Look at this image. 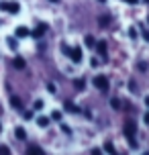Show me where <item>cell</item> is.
Instances as JSON below:
<instances>
[{
	"label": "cell",
	"instance_id": "cell-1",
	"mask_svg": "<svg viewBox=\"0 0 149 155\" xmlns=\"http://www.w3.org/2000/svg\"><path fill=\"white\" fill-rule=\"evenodd\" d=\"M135 129H137V127H135V120H131V118H129V120H125V137H127V141H129V145L137 149V141H135Z\"/></svg>",
	"mask_w": 149,
	"mask_h": 155
},
{
	"label": "cell",
	"instance_id": "cell-13",
	"mask_svg": "<svg viewBox=\"0 0 149 155\" xmlns=\"http://www.w3.org/2000/svg\"><path fill=\"white\" fill-rule=\"evenodd\" d=\"M84 43H86V47H94L96 45V39L92 37V35H86V37H84Z\"/></svg>",
	"mask_w": 149,
	"mask_h": 155
},
{
	"label": "cell",
	"instance_id": "cell-10",
	"mask_svg": "<svg viewBox=\"0 0 149 155\" xmlns=\"http://www.w3.org/2000/svg\"><path fill=\"white\" fill-rule=\"evenodd\" d=\"M27 153H29V155H43L45 151H43L41 147H29V149H27Z\"/></svg>",
	"mask_w": 149,
	"mask_h": 155
},
{
	"label": "cell",
	"instance_id": "cell-35",
	"mask_svg": "<svg viewBox=\"0 0 149 155\" xmlns=\"http://www.w3.org/2000/svg\"><path fill=\"white\" fill-rule=\"evenodd\" d=\"M147 21H149V18H147Z\"/></svg>",
	"mask_w": 149,
	"mask_h": 155
},
{
	"label": "cell",
	"instance_id": "cell-19",
	"mask_svg": "<svg viewBox=\"0 0 149 155\" xmlns=\"http://www.w3.org/2000/svg\"><path fill=\"white\" fill-rule=\"evenodd\" d=\"M51 118H53V120H61V112H59V110H53Z\"/></svg>",
	"mask_w": 149,
	"mask_h": 155
},
{
	"label": "cell",
	"instance_id": "cell-5",
	"mask_svg": "<svg viewBox=\"0 0 149 155\" xmlns=\"http://www.w3.org/2000/svg\"><path fill=\"white\" fill-rule=\"evenodd\" d=\"M45 31H47V25H37L35 31H31L29 35H33L35 39H39V37H43V33H45Z\"/></svg>",
	"mask_w": 149,
	"mask_h": 155
},
{
	"label": "cell",
	"instance_id": "cell-16",
	"mask_svg": "<svg viewBox=\"0 0 149 155\" xmlns=\"http://www.w3.org/2000/svg\"><path fill=\"white\" fill-rule=\"evenodd\" d=\"M110 106H112V108H114V110H118V108H121V106H123V102L118 100V98H112V100H110Z\"/></svg>",
	"mask_w": 149,
	"mask_h": 155
},
{
	"label": "cell",
	"instance_id": "cell-9",
	"mask_svg": "<svg viewBox=\"0 0 149 155\" xmlns=\"http://www.w3.org/2000/svg\"><path fill=\"white\" fill-rule=\"evenodd\" d=\"M10 104H12L15 108H23V100H21L18 96H10Z\"/></svg>",
	"mask_w": 149,
	"mask_h": 155
},
{
	"label": "cell",
	"instance_id": "cell-29",
	"mask_svg": "<svg viewBox=\"0 0 149 155\" xmlns=\"http://www.w3.org/2000/svg\"><path fill=\"white\" fill-rule=\"evenodd\" d=\"M143 120H145V124H149V112H145V118Z\"/></svg>",
	"mask_w": 149,
	"mask_h": 155
},
{
	"label": "cell",
	"instance_id": "cell-15",
	"mask_svg": "<svg viewBox=\"0 0 149 155\" xmlns=\"http://www.w3.org/2000/svg\"><path fill=\"white\" fill-rule=\"evenodd\" d=\"M37 124H39V127H47L49 118H47V116H37Z\"/></svg>",
	"mask_w": 149,
	"mask_h": 155
},
{
	"label": "cell",
	"instance_id": "cell-17",
	"mask_svg": "<svg viewBox=\"0 0 149 155\" xmlns=\"http://www.w3.org/2000/svg\"><path fill=\"white\" fill-rule=\"evenodd\" d=\"M98 23H100L102 27H106V25L110 23V16H100V18H98Z\"/></svg>",
	"mask_w": 149,
	"mask_h": 155
},
{
	"label": "cell",
	"instance_id": "cell-30",
	"mask_svg": "<svg viewBox=\"0 0 149 155\" xmlns=\"http://www.w3.org/2000/svg\"><path fill=\"white\" fill-rule=\"evenodd\" d=\"M125 2H129V4H137L139 0H125Z\"/></svg>",
	"mask_w": 149,
	"mask_h": 155
},
{
	"label": "cell",
	"instance_id": "cell-11",
	"mask_svg": "<svg viewBox=\"0 0 149 155\" xmlns=\"http://www.w3.org/2000/svg\"><path fill=\"white\" fill-rule=\"evenodd\" d=\"M12 65H15L16 70H23V68H25V59H23V57H15Z\"/></svg>",
	"mask_w": 149,
	"mask_h": 155
},
{
	"label": "cell",
	"instance_id": "cell-28",
	"mask_svg": "<svg viewBox=\"0 0 149 155\" xmlns=\"http://www.w3.org/2000/svg\"><path fill=\"white\" fill-rule=\"evenodd\" d=\"M143 39H145V41H149V31H145V29H143Z\"/></svg>",
	"mask_w": 149,
	"mask_h": 155
},
{
	"label": "cell",
	"instance_id": "cell-34",
	"mask_svg": "<svg viewBox=\"0 0 149 155\" xmlns=\"http://www.w3.org/2000/svg\"><path fill=\"white\" fill-rule=\"evenodd\" d=\"M143 2H147V4H149V0H143Z\"/></svg>",
	"mask_w": 149,
	"mask_h": 155
},
{
	"label": "cell",
	"instance_id": "cell-33",
	"mask_svg": "<svg viewBox=\"0 0 149 155\" xmlns=\"http://www.w3.org/2000/svg\"><path fill=\"white\" fill-rule=\"evenodd\" d=\"M0 133H2V124H0Z\"/></svg>",
	"mask_w": 149,
	"mask_h": 155
},
{
	"label": "cell",
	"instance_id": "cell-21",
	"mask_svg": "<svg viewBox=\"0 0 149 155\" xmlns=\"http://www.w3.org/2000/svg\"><path fill=\"white\" fill-rule=\"evenodd\" d=\"M43 108V100H35V110H41Z\"/></svg>",
	"mask_w": 149,
	"mask_h": 155
},
{
	"label": "cell",
	"instance_id": "cell-12",
	"mask_svg": "<svg viewBox=\"0 0 149 155\" xmlns=\"http://www.w3.org/2000/svg\"><path fill=\"white\" fill-rule=\"evenodd\" d=\"M15 137H16V139H21V141H25V139H27V133H25V129H21V127H18V129L15 131Z\"/></svg>",
	"mask_w": 149,
	"mask_h": 155
},
{
	"label": "cell",
	"instance_id": "cell-32",
	"mask_svg": "<svg viewBox=\"0 0 149 155\" xmlns=\"http://www.w3.org/2000/svg\"><path fill=\"white\" fill-rule=\"evenodd\" d=\"M49 2H59V0H49Z\"/></svg>",
	"mask_w": 149,
	"mask_h": 155
},
{
	"label": "cell",
	"instance_id": "cell-8",
	"mask_svg": "<svg viewBox=\"0 0 149 155\" xmlns=\"http://www.w3.org/2000/svg\"><path fill=\"white\" fill-rule=\"evenodd\" d=\"M27 35H29V29H27V27H16V31H15V37L23 39V37H27Z\"/></svg>",
	"mask_w": 149,
	"mask_h": 155
},
{
	"label": "cell",
	"instance_id": "cell-6",
	"mask_svg": "<svg viewBox=\"0 0 149 155\" xmlns=\"http://www.w3.org/2000/svg\"><path fill=\"white\" fill-rule=\"evenodd\" d=\"M63 106H65V110H68V112H71V114H78V112H80V108L74 104V102H70V100H65V104H63Z\"/></svg>",
	"mask_w": 149,
	"mask_h": 155
},
{
	"label": "cell",
	"instance_id": "cell-22",
	"mask_svg": "<svg viewBox=\"0 0 149 155\" xmlns=\"http://www.w3.org/2000/svg\"><path fill=\"white\" fill-rule=\"evenodd\" d=\"M8 45H10V49H16V39H8Z\"/></svg>",
	"mask_w": 149,
	"mask_h": 155
},
{
	"label": "cell",
	"instance_id": "cell-23",
	"mask_svg": "<svg viewBox=\"0 0 149 155\" xmlns=\"http://www.w3.org/2000/svg\"><path fill=\"white\" fill-rule=\"evenodd\" d=\"M61 131L65 133V135H70V133H71V129H70V127H68V124H61Z\"/></svg>",
	"mask_w": 149,
	"mask_h": 155
},
{
	"label": "cell",
	"instance_id": "cell-7",
	"mask_svg": "<svg viewBox=\"0 0 149 155\" xmlns=\"http://www.w3.org/2000/svg\"><path fill=\"white\" fill-rule=\"evenodd\" d=\"M94 47H96V51L102 55V59H106V43H104V41H100V43H96Z\"/></svg>",
	"mask_w": 149,
	"mask_h": 155
},
{
	"label": "cell",
	"instance_id": "cell-25",
	"mask_svg": "<svg viewBox=\"0 0 149 155\" xmlns=\"http://www.w3.org/2000/svg\"><path fill=\"white\" fill-rule=\"evenodd\" d=\"M129 37L135 39V37H137V31H135V29H129Z\"/></svg>",
	"mask_w": 149,
	"mask_h": 155
},
{
	"label": "cell",
	"instance_id": "cell-4",
	"mask_svg": "<svg viewBox=\"0 0 149 155\" xmlns=\"http://www.w3.org/2000/svg\"><path fill=\"white\" fill-rule=\"evenodd\" d=\"M70 55H71V61H74V63H80V61H82V49H80V47L70 49Z\"/></svg>",
	"mask_w": 149,
	"mask_h": 155
},
{
	"label": "cell",
	"instance_id": "cell-26",
	"mask_svg": "<svg viewBox=\"0 0 149 155\" xmlns=\"http://www.w3.org/2000/svg\"><path fill=\"white\" fill-rule=\"evenodd\" d=\"M25 118H27V120H29V118H33V112H31V110H25Z\"/></svg>",
	"mask_w": 149,
	"mask_h": 155
},
{
	"label": "cell",
	"instance_id": "cell-27",
	"mask_svg": "<svg viewBox=\"0 0 149 155\" xmlns=\"http://www.w3.org/2000/svg\"><path fill=\"white\" fill-rule=\"evenodd\" d=\"M47 90H49V92H53V94H55V90H57V88H55L53 84H49V86H47Z\"/></svg>",
	"mask_w": 149,
	"mask_h": 155
},
{
	"label": "cell",
	"instance_id": "cell-20",
	"mask_svg": "<svg viewBox=\"0 0 149 155\" xmlns=\"http://www.w3.org/2000/svg\"><path fill=\"white\" fill-rule=\"evenodd\" d=\"M6 153H10V149L4 147V145H0V155H6Z\"/></svg>",
	"mask_w": 149,
	"mask_h": 155
},
{
	"label": "cell",
	"instance_id": "cell-24",
	"mask_svg": "<svg viewBox=\"0 0 149 155\" xmlns=\"http://www.w3.org/2000/svg\"><path fill=\"white\" fill-rule=\"evenodd\" d=\"M90 65H92V68H98L100 63H98V59H96V57H94V59H90Z\"/></svg>",
	"mask_w": 149,
	"mask_h": 155
},
{
	"label": "cell",
	"instance_id": "cell-2",
	"mask_svg": "<svg viewBox=\"0 0 149 155\" xmlns=\"http://www.w3.org/2000/svg\"><path fill=\"white\" fill-rule=\"evenodd\" d=\"M0 10L2 12H10V15H16L21 10V6L16 2H0Z\"/></svg>",
	"mask_w": 149,
	"mask_h": 155
},
{
	"label": "cell",
	"instance_id": "cell-14",
	"mask_svg": "<svg viewBox=\"0 0 149 155\" xmlns=\"http://www.w3.org/2000/svg\"><path fill=\"white\" fill-rule=\"evenodd\" d=\"M74 88H76V90H80V92H82V90H84V88H86V82H84V80H82V78H80V80H76V82H74Z\"/></svg>",
	"mask_w": 149,
	"mask_h": 155
},
{
	"label": "cell",
	"instance_id": "cell-3",
	"mask_svg": "<svg viewBox=\"0 0 149 155\" xmlns=\"http://www.w3.org/2000/svg\"><path fill=\"white\" fill-rule=\"evenodd\" d=\"M94 86L98 88V90H102V92H108V80L104 76H96L94 78Z\"/></svg>",
	"mask_w": 149,
	"mask_h": 155
},
{
	"label": "cell",
	"instance_id": "cell-18",
	"mask_svg": "<svg viewBox=\"0 0 149 155\" xmlns=\"http://www.w3.org/2000/svg\"><path fill=\"white\" fill-rule=\"evenodd\" d=\"M104 151H106V153H114V145H112V143H106V145H104Z\"/></svg>",
	"mask_w": 149,
	"mask_h": 155
},
{
	"label": "cell",
	"instance_id": "cell-31",
	"mask_svg": "<svg viewBox=\"0 0 149 155\" xmlns=\"http://www.w3.org/2000/svg\"><path fill=\"white\" fill-rule=\"evenodd\" d=\"M145 104H147V106H149V96H147V98H145Z\"/></svg>",
	"mask_w": 149,
	"mask_h": 155
}]
</instances>
